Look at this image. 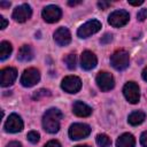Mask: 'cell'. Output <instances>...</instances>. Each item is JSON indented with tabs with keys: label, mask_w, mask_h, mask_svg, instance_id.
<instances>
[{
	"label": "cell",
	"mask_w": 147,
	"mask_h": 147,
	"mask_svg": "<svg viewBox=\"0 0 147 147\" xmlns=\"http://www.w3.org/2000/svg\"><path fill=\"white\" fill-rule=\"evenodd\" d=\"M63 115L57 108L48 109L42 116V127L48 133H56L60 130V122Z\"/></svg>",
	"instance_id": "1"
},
{
	"label": "cell",
	"mask_w": 147,
	"mask_h": 147,
	"mask_svg": "<svg viewBox=\"0 0 147 147\" xmlns=\"http://www.w3.org/2000/svg\"><path fill=\"white\" fill-rule=\"evenodd\" d=\"M110 64L117 71L125 70L129 67V64H130L129 53L125 49H117V51H115L113 53V55L110 56Z\"/></svg>",
	"instance_id": "2"
},
{
	"label": "cell",
	"mask_w": 147,
	"mask_h": 147,
	"mask_svg": "<svg viewBox=\"0 0 147 147\" xmlns=\"http://www.w3.org/2000/svg\"><path fill=\"white\" fill-rule=\"evenodd\" d=\"M100 29H101V23L98 20H91L79 26V29L77 30V36L79 38L85 39V38L91 37L92 34L99 32Z\"/></svg>",
	"instance_id": "3"
},
{
	"label": "cell",
	"mask_w": 147,
	"mask_h": 147,
	"mask_svg": "<svg viewBox=\"0 0 147 147\" xmlns=\"http://www.w3.org/2000/svg\"><path fill=\"white\" fill-rule=\"evenodd\" d=\"M91 133L90 125L85 123H74L69 127V137L71 140H79L88 137Z\"/></svg>",
	"instance_id": "4"
},
{
	"label": "cell",
	"mask_w": 147,
	"mask_h": 147,
	"mask_svg": "<svg viewBox=\"0 0 147 147\" xmlns=\"http://www.w3.org/2000/svg\"><path fill=\"white\" fill-rule=\"evenodd\" d=\"M123 94L125 96V99L127 100V102L136 105L139 102L140 100V90L138 84H136L134 82H127L124 87H123Z\"/></svg>",
	"instance_id": "5"
},
{
	"label": "cell",
	"mask_w": 147,
	"mask_h": 147,
	"mask_svg": "<svg viewBox=\"0 0 147 147\" xmlns=\"http://www.w3.org/2000/svg\"><path fill=\"white\" fill-rule=\"evenodd\" d=\"M40 80V72L36 68H28L21 76V84L24 87H32Z\"/></svg>",
	"instance_id": "6"
},
{
	"label": "cell",
	"mask_w": 147,
	"mask_h": 147,
	"mask_svg": "<svg viewBox=\"0 0 147 147\" xmlns=\"http://www.w3.org/2000/svg\"><path fill=\"white\" fill-rule=\"evenodd\" d=\"M61 87L64 92L75 94L82 88V80L77 76H67L62 79Z\"/></svg>",
	"instance_id": "7"
},
{
	"label": "cell",
	"mask_w": 147,
	"mask_h": 147,
	"mask_svg": "<svg viewBox=\"0 0 147 147\" xmlns=\"http://www.w3.org/2000/svg\"><path fill=\"white\" fill-rule=\"evenodd\" d=\"M130 20V15L126 10L119 9V10H115L113 11L109 16H108V23L114 26V28H122Z\"/></svg>",
	"instance_id": "8"
},
{
	"label": "cell",
	"mask_w": 147,
	"mask_h": 147,
	"mask_svg": "<svg viewBox=\"0 0 147 147\" xmlns=\"http://www.w3.org/2000/svg\"><path fill=\"white\" fill-rule=\"evenodd\" d=\"M41 16H42L45 22H47V23H55V22H57L61 18L62 10H61V8L59 6L49 5V6H46L42 9Z\"/></svg>",
	"instance_id": "9"
},
{
	"label": "cell",
	"mask_w": 147,
	"mask_h": 147,
	"mask_svg": "<svg viewBox=\"0 0 147 147\" xmlns=\"http://www.w3.org/2000/svg\"><path fill=\"white\" fill-rule=\"evenodd\" d=\"M95 82H96L99 88H100L101 91H103V92L110 91V90L115 86L114 77L111 76V74H109V72H107V71H100V72L96 75Z\"/></svg>",
	"instance_id": "10"
},
{
	"label": "cell",
	"mask_w": 147,
	"mask_h": 147,
	"mask_svg": "<svg viewBox=\"0 0 147 147\" xmlns=\"http://www.w3.org/2000/svg\"><path fill=\"white\" fill-rule=\"evenodd\" d=\"M23 126H24L23 121L17 114H10L3 125L5 131L9 133H17L23 130Z\"/></svg>",
	"instance_id": "11"
},
{
	"label": "cell",
	"mask_w": 147,
	"mask_h": 147,
	"mask_svg": "<svg viewBox=\"0 0 147 147\" xmlns=\"http://www.w3.org/2000/svg\"><path fill=\"white\" fill-rule=\"evenodd\" d=\"M31 15H32V9H31L30 5H28V3L17 6L13 11V18L15 22H18V23L26 22L31 17Z\"/></svg>",
	"instance_id": "12"
},
{
	"label": "cell",
	"mask_w": 147,
	"mask_h": 147,
	"mask_svg": "<svg viewBox=\"0 0 147 147\" xmlns=\"http://www.w3.org/2000/svg\"><path fill=\"white\" fill-rule=\"evenodd\" d=\"M16 77H17V71H16L15 68L7 67V68L1 69V71H0V84H1V86L6 87V86L11 85L15 82Z\"/></svg>",
	"instance_id": "13"
},
{
	"label": "cell",
	"mask_w": 147,
	"mask_h": 147,
	"mask_svg": "<svg viewBox=\"0 0 147 147\" xmlns=\"http://www.w3.org/2000/svg\"><path fill=\"white\" fill-rule=\"evenodd\" d=\"M98 59L91 51H84L80 55V67L84 70H92L96 67Z\"/></svg>",
	"instance_id": "14"
},
{
	"label": "cell",
	"mask_w": 147,
	"mask_h": 147,
	"mask_svg": "<svg viewBox=\"0 0 147 147\" xmlns=\"http://www.w3.org/2000/svg\"><path fill=\"white\" fill-rule=\"evenodd\" d=\"M54 41L59 46H67L71 41V33L67 28H59L54 32Z\"/></svg>",
	"instance_id": "15"
},
{
	"label": "cell",
	"mask_w": 147,
	"mask_h": 147,
	"mask_svg": "<svg viewBox=\"0 0 147 147\" xmlns=\"http://www.w3.org/2000/svg\"><path fill=\"white\" fill-rule=\"evenodd\" d=\"M72 113L78 117H87L92 114V108L83 101H76L72 106Z\"/></svg>",
	"instance_id": "16"
},
{
	"label": "cell",
	"mask_w": 147,
	"mask_h": 147,
	"mask_svg": "<svg viewBox=\"0 0 147 147\" xmlns=\"http://www.w3.org/2000/svg\"><path fill=\"white\" fill-rule=\"evenodd\" d=\"M136 139L131 133H123L116 141V147H134Z\"/></svg>",
	"instance_id": "17"
},
{
	"label": "cell",
	"mask_w": 147,
	"mask_h": 147,
	"mask_svg": "<svg viewBox=\"0 0 147 147\" xmlns=\"http://www.w3.org/2000/svg\"><path fill=\"white\" fill-rule=\"evenodd\" d=\"M33 57V51L31 48V46L29 45H23L20 51H18V55H17V59L21 61V62H28L30 60H32Z\"/></svg>",
	"instance_id": "18"
},
{
	"label": "cell",
	"mask_w": 147,
	"mask_h": 147,
	"mask_svg": "<svg viewBox=\"0 0 147 147\" xmlns=\"http://www.w3.org/2000/svg\"><path fill=\"white\" fill-rule=\"evenodd\" d=\"M146 118V114L141 110H136V111H132L129 117H127V122L129 124L133 125V126H137L139 124H141Z\"/></svg>",
	"instance_id": "19"
},
{
	"label": "cell",
	"mask_w": 147,
	"mask_h": 147,
	"mask_svg": "<svg viewBox=\"0 0 147 147\" xmlns=\"http://www.w3.org/2000/svg\"><path fill=\"white\" fill-rule=\"evenodd\" d=\"M11 51H13L11 44L8 41H2L0 44V60L3 61L7 57H9V55L11 54Z\"/></svg>",
	"instance_id": "20"
},
{
	"label": "cell",
	"mask_w": 147,
	"mask_h": 147,
	"mask_svg": "<svg viewBox=\"0 0 147 147\" xmlns=\"http://www.w3.org/2000/svg\"><path fill=\"white\" fill-rule=\"evenodd\" d=\"M96 144L99 147H110L111 146V140L107 134H98L96 136Z\"/></svg>",
	"instance_id": "21"
},
{
	"label": "cell",
	"mask_w": 147,
	"mask_h": 147,
	"mask_svg": "<svg viewBox=\"0 0 147 147\" xmlns=\"http://www.w3.org/2000/svg\"><path fill=\"white\" fill-rule=\"evenodd\" d=\"M64 62L68 67V69L74 70L76 69V64H77V56L75 53H69L65 57H64Z\"/></svg>",
	"instance_id": "22"
},
{
	"label": "cell",
	"mask_w": 147,
	"mask_h": 147,
	"mask_svg": "<svg viewBox=\"0 0 147 147\" xmlns=\"http://www.w3.org/2000/svg\"><path fill=\"white\" fill-rule=\"evenodd\" d=\"M26 138H28V140H29L31 144H37V142L39 141V139H40V136H39V133H38L37 131H30V132L28 133Z\"/></svg>",
	"instance_id": "23"
},
{
	"label": "cell",
	"mask_w": 147,
	"mask_h": 147,
	"mask_svg": "<svg viewBox=\"0 0 147 147\" xmlns=\"http://www.w3.org/2000/svg\"><path fill=\"white\" fill-rule=\"evenodd\" d=\"M48 95H51V92H49L48 90L41 88V90H39V91H36V92L33 93L32 98H33L34 100H39L40 98H42V96H48Z\"/></svg>",
	"instance_id": "24"
},
{
	"label": "cell",
	"mask_w": 147,
	"mask_h": 147,
	"mask_svg": "<svg viewBox=\"0 0 147 147\" xmlns=\"http://www.w3.org/2000/svg\"><path fill=\"white\" fill-rule=\"evenodd\" d=\"M137 18L139 20V21H145L146 18H147V8H144V9H140L139 11H138V14H137Z\"/></svg>",
	"instance_id": "25"
},
{
	"label": "cell",
	"mask_w": 147,
	"mask_h": 147,
	"mask_svg": "<svg viewBox=\"0 0 147 147\" xmlns=\"http://www.w3.org/2000/svg\"><path fill=\"white\" fill-rule=\"evenodd\" d=\"M140 144L142 147H147V131L142 132L140 136Z\"/></svg>",
	"instance_id": "26"
},
{
	"label": "cell",
	"mask_w": 147,
	"mask_h": 147,
	"mask_svg": "<svg viewBox=\"0 0 147 147\" xmlns=\"http://www.w3.org/2000/svg\"><path fill=\"white\" fill-rule=\"evenodd\" d=\"M111 39H113V36H111L110 33H106V34L101 38L100 42H101V44H108V42L111 41Z\"/></svg>",
	"instance_id": "27"
},
{
	"label": "cell",
	"mask_w": 147,
	"mask_h": 147,
	"mask_svg": "<svg viewBox=\"0 0 147 147\" xmlns=\"http://www.w3.org/2000/svg\"><path fill=\"white\" fill-rule=\"evenodd\" d=\"M110 6V2L109 1H99L98 2V7L100 8V9H102V10H105V9H107L108 7Z\"/></svg>",
	"instance_id": "28"
},
{
	"label": "cell",
	"mask_w": 147,
	"mask_h": 147,
	"mask_svg": "<svg viewBox=\"0 0 147 147\" xmlns=\"http://www.w3.org/2000/svg\"><path fill=\"white\" fill-rule=\"evenodd\" d=\"M44 147H61V144L57 140H49Z\"/></svg>",
	"instance_id": "29"
},
{
	"label": "cell",
	"mask_w": 147,
	"mask_h": 147,
	"mask_svg": "<svg viewBox=\"0 0 147 147\" xmlns=\"http://www.w3.org/2000/svg\"><path fill=\"white\" fill-rule=\"evenodd\" d=\"M0 22H1V25H0V29H1V30H3L5 28H7L8 22H7V20H6L3 16H0Z\"/></svg>",
	"instance_id": "30"
},
{
	"label": "cell",
	"mask_w": 147,
	"mask_h": 147,
	"mask_svg": "<svg viewBox=\"0 0 147 147\" xmlns=\"http://www.w3.org/2000/svg\"><path fill=\"white\" fill-rule=\"evenodd\" d=\"M6 147H22V145L18 141H10L9 144H7Z\"/></svg>",
	"instance_id": "31"
},
{
	"label": "cell",
	"mask_w": 147,
	"mask_h": 147,
	"mask_svg": "<svg viewBox=\"0 0 147 147\" xmlns=\"http://www.w3.org/2000/svg\"><path fill=\"white\" fill-rule=\"evenodd\" d=\"M131 6H140V5H142L144 3V1L142 0H139V1H127Z\"/></svg>",
	"instance_id": "32"
},
{
	"label": "cell",
	"mask_w": 147,
	"mask_h": 147,
	"mask_svg": "<svg viewBox=\"0 0 147 147\" xmlns=\"http://www.w3.org/2000/svg\"><path fill=\"white\" fill-rule=\"evenodd\" d=\"M9 6H10V2H9V1H1V2H0V7H2V8L9 7Z\"/></svg>",
	"instance_id": "33"
},
{
	"label": "cell",
	"mask_w": 147,
	"mask_h": 147,
	"mask_svg": "<svg viewBox=\"0 0 147 147\" xmlns=\"http://www.w3.org/2000/svg\"><path fill=\"white\" fill-rule=\"evenodd\" d=\"M141 76H142V79L145 80V82H147V67L142 70V74H141Z\"/></svg>",
	"instance_id": "34"
},
{
	"label": "cell",
	"mask_w": 147,
	"mask_h": 147,
	"mask_svg": "<svg viewBox=\"0 0 147 147\" xmlns=\"http://www.w3.org/2000/svg\"><path fill=\"white\" fill-rule=\"evenodd\" d=\"M79 3H82V1H69L68 2L69 6H76V5H79Z\"/></svg>",
	"instance_id": "35"
},
{
	"label": "cell",
	"mask_w": 147,
	"mask_h": 147,
	"mask_svg": "<svg viewBox=\"0 0 147 147\" xmlns=\"http://www.w3.org/2000/svg\"><path fill=\"white\" fill-rule=\"evenodd\" d=\"M75 147H90L88 145H78V146H75Z\"/></svg>",
	"instance_id": "36"
}]
</instances>
